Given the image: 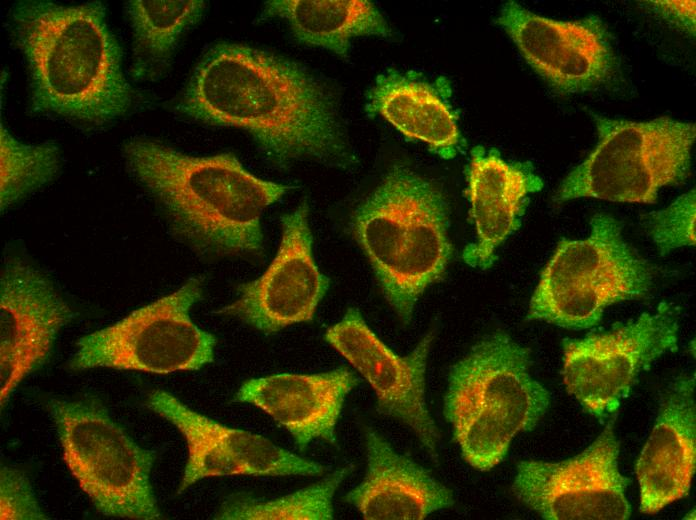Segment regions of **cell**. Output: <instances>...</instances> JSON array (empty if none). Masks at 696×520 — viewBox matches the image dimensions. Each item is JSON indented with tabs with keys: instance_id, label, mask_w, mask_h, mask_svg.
Segmentation results:
<instances>
[{
	"instance_id": "obj_1",
	"label": "cell",
	"mask_w": 696,
	"mask_h": 520,
	"mask_svg": "<svg viewBox=\"0 0 696 520\" xmlns=\"http://www.w3.org/2000/svg\"><path fill=\"white\" fill-rule=\"evenodd\" d=\"M179 109L205 123L245 130L281 166L348 157L323 86L296 65L248 46L213 48L197 66Z\"/></svg>"
},
{
	"instance_id": "obj_2",
	"label": "cell",
	"mask_w": 696,
	"mask_h": 520,
	"mask_svg": "<svg viewBox=\"0 0 696 520\" xmlns=\"http://www.w3.org/2000/svg\"><path fill=\"white\" fill-rule=\"evenodd\" d=\"M13 28L34 110L99 125L130 109L132 90L103 3L23 1L13 10Z\"/></svg>"
},
{
	"instance_id": "obj_3",
	"label": "cell",
	"mask_w": 696,
	"mask_h": 520,
	"mask_svg": "<svg viewBox=\"0 0 696 520\" xmlns=\"http://www.w3.org/2000/svg\"><path fill=\"white\" fill-rule=\"evenodd\" d=\"M123 151L175 227L209 252L260 253L261 216L291 188L254 176L231 154L189 156L142 139L128 141Z\"/></svg>"
},
{
	"instance_id": "obj_4",
	"label": "cell",
	"mask_w": 696,
	"mask_h": 520,
	"mask_svg": "<svg viewBox=\"0 0 696 520\" xmlns=\"http://www.w3.org/2000/svg\"><path fill=\"white\" fill-rule=\"evenodd\" d=\"M441 193L404 167H394L357 208L354 235L383 294L408 325L425 289L441 278L451 245Z\"/></svg>"
},
{
	"instance_id": "obj_5",
	"label": "cell",
	"mask_w": 696,
	"mask_h": 520,
	"mask_svg": "<svg viewBox=\"0 0 696 520\" xmlns=\"http://www.w3.org/2000/svg\"><path fill=\"white\" fill-rule=\"evenodd\" d=\"M530 366V350L498 331L451 368L444 414L462 457L475 469L498 465L512 439L532 431L546 414L550 393Z\"/></svg>"
},
{
	"instance_id": "obj_6",
	"label": "cell",
	"mask_w": 696,
	"mask_h": 520,
	"mask_svg": "<svg viewBox=\"0 0 696 520\" xmlns=\"http://www.w3.org/2000/svg\"><path fill=\"white\" fill-rule=\"evenodd\" d=\"M590 226L586 239L559 242L530 299L527 320L588 329L610 305L649 293L652 268L624 241L620 223L598 213Z\"/></svg>"
},
{
	"instance_id": "obj_7",
	"label": "cell",
	"mask_w": 696,
	"mask_h": 520,
	"mask_svg": "<svg viewBox=\"0 0 696 520\" xmlns=\"http://www.w3.org/2000/svg\"><path fill=\"white\" fill-rule=\"evenodd\" d=\"M598 142L562 182L553 200L591 197L654 203L664 186L682 183L691 166L695 125L669 117L646 122L594 116Z\"/></svg>"
},
{
	"instance_id": "obj_8",
	"label": "cell",
	"mask_w": 696,
	"mask_h": 520,
	"mask_svg": "<svg viewBox=\"0 0 696 520\" xmlns=\"http://www.w3.org/2000/svg\"><path fill=\"white\" fill-rule=\"evenodd\" d=\"M64 461L102 514L160 519L150 482L155 453L139 446L93 400L49 402Z\"/></svg>"
},
{
	"instance_id": "obj_9",
	"label": "cell",
	"mask_w": 696,
	"mask_h": 520,
	"mask_svg": "<svg viewBox=\"0 0 696 520\" xmlns=\"http://www.w3.org/2000/svg\"><path fill=\"white\" fill-rule=\"evenodd\" d=\"M201 296L200 281L190 279L175 292L80 338L69 368L107 367L156 374L202 368L214 360L216 338L190 318V308Z\"/></svg>"
},
{
	"instance_id": "obj_10",
	"label": "cell",
	"mask_w": 696,
	"mask_h": 520,
	"mask_svg": "<svg viewBox=\"0 0 696 520\" xmlns=\"http://www.w3.org/2000/svg\"><path fill=\"white\" fill-rule=\"evenodd\" d=\"M678 313L662 302L654 312L601 334L563 341V382L586 412L603 419L628 397L639 375L678 350Z\"/></svg>"
},
{
	"instance_id": "obj_11",
	"label": "cell",
	"mask_w": 696,
	"mask_h": 520,
	"mask_svg": "<svg viewBox=\"0 0 696 520\" xmlns=\"http://www.w3.org/2000/svg\"><path fill=\"white\" fill-rule=\"evenodd\" d=\"M620 444L610 421L582 453L561 462L520 461L514 495L549 520H626L630 480L618 469Z\"/></svg>"
},
{
	"instance_id": "obj_12",
	"label": "cell",
	"mask_w": 696,
	"mask_h": 520,
	"mask_svg": "<svg viewBox=\"0 0 696 520\" xmlns=\"http://www.w3.org/2000/svg\"><path fill=\"white\" fill-rule=\"evenodd\" d=\"M497 23L526 62L563 94L595 90L616 75L618 60L610 34L597 16L560 21L505 3Z\"/></svg>"
},
{
	"instance_id": "obj_13",
	"label": "cell",
	"mask_w": 696,
	"mask_h": 520,
	"mask_svg": "<svg viewBox=\"0 0 696 520\" xmlns=\"http://www.w3.org/2000/svg\"><path fill=\"white\" fill-rule=\"evenodd\" d=\"M434 332H428L407 355L384 344L360 312L349 308L325 333L334 347L369 383L380 413L402 421L415 433L433 461L440 434L426 403V367Z\"/></svg>"
},
{
	"instance_id": "obj_14",
	"label": "cell",
	"mask_w": 696,
	"mask_h": 520,
	"mask_svg": "<svg viewBox=\"0 0 696 520\" xmlns=\"http://www.w3.org/2000/svg\"><path fill=\"white\" fill-rule=\"evenodd\" d=\"M147 407L184 436L188 460L178 493L207 477L318 475L325 467L285 450L267 438L231 428L185 406L172 394L155 390Z\"/></svg>"
},
{
	"instance_id": "obj_15",
	"label": "cell",
	"mask_w": 696,
	"mask_h": 520,
	"mask_svg": "<svg viewBox=\"0 0 696 520\" xmlns=\"http://www.w3.org/2000/svg\"><path fill=\"white\" fill-rule=\"evenodd\" d=\"M281 221L282 239L272 263L258 279L240 285L239 297L218 311L264 333L311 321L329 286L314 262L307 202Z\"/></svg>"
},
{
	"instance_id": "obj_16",
	"label": "cell",
	"mask_w": 696,
	"mask_h": 520,
	"mask_svg": "<svg viewBox=\"0 0 696 520\" xmlns=\"http://www.w3.org/2000/svg\"><path fill=\"white\" fill-rule=\"evenodd\" d=\"M1 407L11 392L50 354L59 330L75 316L51 282L20 258L1 277Z\"/></svg>"
},
{
	"instance_id": "obj_17",
	"label": "cell",
	"mask_w": 696,
	"mask_h": 520,
	"mask_svg": "<svg viewBox=\"0 0 696 520\" xmlns=\"http://www.w3.org/2000/svg\"><path fill=\"white\" fill-rule=\"evenodd\" d=\"M695 469V376H682L668 389L636 463L640 511L656 514L687 496Z\"/></svg>"
},
{
	"instance_id": "obj_18",
	"label": "cell",
	"mask_w": 696,
	"mask_h": 520,
	"mask_svg": "<svg viewBox=\"0 0 696 520\" xmlns=\"http://www.w3.org/2000/svg\"><path fill=\"white\" fill-rule=\"evenodd\" d=\"M357 384L358 378L345 367L307 375L282 373L248 380L234 400L270 415L303 451L315 439L336 443L345 397Z\"/></svg>"
},
{
	"instance_id": "obj_19",
	"label": "cell",
	"mask_w": 696,
	"mask_h": 520,
	"mask_svg": "<svg viewBox=\"0 0 696 520\" xmlns=\"http://www.w3.org/2000/svg\"><path fill=\"white\" fill-rule=\"evenodd\" d=\"M542 186L529 166L506 162L494 149L475 147L468 171V196L476 240L463 251L465 263L480 269L491 267L496 249L519 227L528 195Z\"/></svg>"
},
{
	"instance_id": "obj_20",
	"label": "cell",
	"mask_w": 696,
	"mask_h": 520,
	"mask_svg": "<svg viewBox=\"0 0 696 520\" xmlns=\"http://www.w3.org/2000/svg\"><path fill=\"white\" fill-rule=\"evenodd\" d=\"M367 472L344 500L368 520H419L453 506L450 489L424 467L396 452L375 430L365 435Z\"/></svg>"
},
{
	"instance_id": "obj_21",
	"label": "cell",
	"mask_w": 696,
	"mask_h": 520,
	"mask_svg": "<svg viewBox=\"0 0 696 520\" xmlns=\"http://www.w3.org/2000/svg\"><path fill=\"white\" fill-rule=\"evenodd\" d=\"M368 100L370 114H379L407 138L443 158L455 156L460 142L456 115L431 86L387 73L377 78Z\"/></svg>"
},
{
	"instance_id": "obj_22",
	"label": "cell",
	"mask_w": 696,
	"mask_h": 520,
	"mask_svg": "<svg viewBox=\"0 0 696 520\" xmlns=\"http://www.w3.org/2000/svg\"><path fill=\"white\" fill-rule=\"evenodd\" d=\"M265 14L285 19L298 41L341 57L347 56L353 37L392 34L381 12L366 0H273L265 4Z\"/></svg>"
},
{
	"instance_id": "obj_23",
	"label": "cell",
	"mask_w": 696,
	"mask_h": 520,
	"mask_svg": "<svg viewBox=\"0 0 696 520\" xmlns=\"http://www.w3.org/2000/svg\"><path fill=\"white\" fill-rule=\"evenodd\" d=\"M204 1H129L134 38L133 75L149 79L170 59L181 34L201 16Z\"/></svg>"
},
{
	"instance_id": "obj_24",
	"label": "cell",
	"mask_w": 696,
	"mask_h": 520,
	"mask_svg": "<svg viewBox=\"0 0 696 520\" xmlns=\"http://www.w3.org/2000/svg\"><path fill=\"white\" fill-rule=\"evenodd\" d=\"M351 469V465L343 467L314 485L272 500L257 499L243 493L234 494L224 501L215 519H333V495Z\"/></svg>"
},
{
	"instance_id": "obj_25",
	"label": "cell",
	"mask_w": 696,
	"mask_h": 520,
	"mask_svg": "<svg viewBox=\"0 0 696 520\" xmlns=\"http://www.w3.org/2000/svg\"><path fill=\"white\" fill-rule=\"evenodd\" d=\"M1 210L46 184L59 168L53 144L27 145L1 125Z\"/></svg>"
},
{
	"instance_id": "obj_26",
	"label": "cell",
	"mask_w": 696,
	"mask_h": 520,
	"mask_svg": "<svg viewBox=\"0 0 696 520\" xmlns=\"http://www.w3.org/2000/svg\"><path fill=\"white\" fill-rule=\"evenodd\" d=\"M646 229L660 254L695 244V191L680 196L665 209L647 215Z\"/></svg>"
},
{
	"instance_id": "obj_27",
	"label": "cell",
	"mask_w": 696,
	"mask_h": 520,
	"mask_svg": "<svg viewBox=\"0 0 696 520\" xmlns=\"http://www.w3.org/2000/svg\"><path fill=\"white\" fill-rule=\"evenodd\" d=\"M1 519H46L28 478L18 469L1 467L0 476Z\"/></svg>"
},
{
	"instance_id": "obj_28",
	"label": "cell",
	"mask_w": 696,
	"mask_h": 520,
	"mask_svg": "<svg viewBox=\"0 0 696 520\" xmlns=\"http://www.w3.org/2000/svg\"><path fill=\"white\" fill-rule=\"evenodd\" d=\"M650 3L663 17L694 34L695 1H653Z\"/></svg>"
}]
</instances>
